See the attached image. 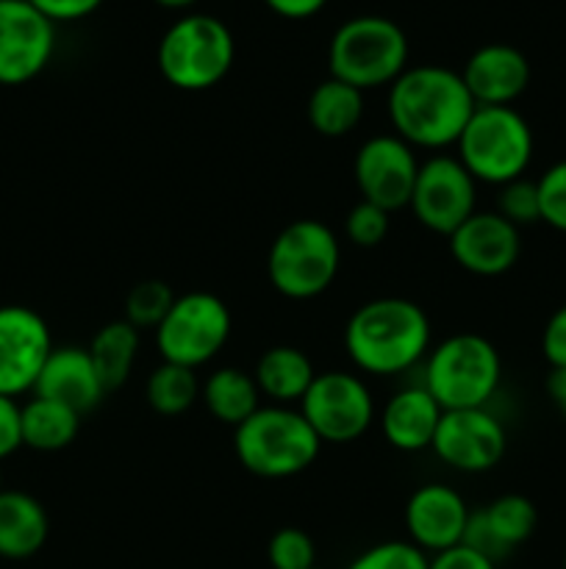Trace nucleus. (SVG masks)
<instances>
[{"mask_svg": "<svg viewBox=\"0 0 566 569\" xmlns=\"http://www.w3.org/2000/svg\"><path fill=\"white\" fill-rule=\"evenodd\" d=\"M472 111L475 100L461 72L449 67H408L388 87V120L411 148H449L461 139Z\"/></svg>", "mask_w": 566, "mask_h": 569, "instance_id": "obj_1", "label": "nucleus"}, {"mask_svg": "<svg viewBox=\"0 0 566 569\" xmlns=\"http://www.w3.org/2000/svg\"><path fill=\"white\" fill-rule=\"evenodd\" d=\"M344 350L366 376H400L431 353V320L414 300L375 298L347 320Z\"/></svg>", "mask_w": 566, "mask_h": 569, "instance_id": "obj_2", "label": "nucleus"}, {"mask_svg": "<svg viewBox=\"0 0 566 569\" xmlns=\"http://www.w3.org/2000/svg\"><path fill=\"white\" fill-rule=\"evenodd\" d=\"M239 465L259 478H292L309 470L322 450V439L292 406H261L253 417L233 428Z\"/></svg>", "mask_w": 566, "mask_h": 569, "instance_id": "obj_3", "label": "nucleus"}, {"mask_svg": "<svg viewBox=\"0 0 566 569\" xmlns=\"http://www.w3.org/2000/svg\"><path fill=\"white\" fill-rule=\"evenodd\" d=\"M503 381V359L481 333H453L431 348L422 387L442 411L483 409Z\"/></svg>", "mask_w": 566, "mask_h": 569, "instance_id": "obj_4", "label": "nucleus"}, {"mask_svg": "<svg viewBox=\"0 0 566 569\" xmlns=\"http://www.w3.org/2000/svg\"><path fill=\"white\" fill-rule=\"evenodd\" d=\"M331 76L350 87H392L408 70V37L394 20L381 14H361L342 22L327 44Z\"/></svg>", "mask_w": 566, "mask_h": 569, "instance_id": "obj_5", "label": "nucleus"}, {"mask_svg": "<svg viewBox=\"0 0 566 569\" xmlns=\"http://www.w3.org/2000/svg\"><path fill=\"white\" fill-rule=\"evenodd\" d=\"M455 148L477 183L505 187L525 178L536 142L530 122L514 106H475Z\"/></svg>", "mask_w": 566, "mask_h": 569, "instance_id": "obj_6", "label": "nucleus"}, {"mask_svg": "<svg viewBox=\"0 0 566 569\" xmlns=\"http://www.w3.org/2000/svg\"><path fill=\"white\" fill-rule=\"evenodd\" d=\"M159 72L181 92H205L231 72L236 59L233 33L220 17L183 14L159 42Z\"/></svg>", "mask_w": 566, "mask_h": 569, "instance_id": "obj_7", "label": "nucleus"}, {"mask_svg": "<svg viewBox=\"0 0 566 569\" xmlns=\"http://www.w3.org/2000/svg\"><path fill=\"white\" fill-rule=\"evenodd\" d=\"M342 244L320 220H294L277 231L266 253L272 289L289 300L320 298L336 281Z\"/></svg>", "mask_w": 566, "mask_h": 569, "instance_id": "obj_8", "label": "nucleus"}, {"mask_svg": "<svg viewBox=\"0 0 566 569\" xmlns=\"http://www.w3.org/2000/svg\"><path fill=\"white\" fill-rule=\"evenodd\" d=\"M231 328L233 320L225 300L211 292L178 295L172 309L155 328V348L161 361L198 370L225 348Z\"/></svg>", "mask_w": 566, "mask_h": 569, "instance_id": "obj_9", "label": "nucleus"}, {"mask_svg": "<svg viewBox=\"0 0 566 569\" xmlns=\"http://www.w3.org/2000/svg\"><path fill=\"white\" fill-rule=\"evenodd\" d=\"M305 417L322 445H347L364 437L375 420V400L364 378L344 370L316 372L314 383L300 400Z\"/></svg>", "mask_w": 566, "mask_h": 569, "instance_id": "obj_10", "label": "nucleus"}, {"mask_svg": "<svg viewBox=\"0 0 566 569\" xmlns=\"http://www.w3.org/2000/svg\"><path fill=\"white\" fill-rule=\"evenodd\" d=\"M475 198L477 181L466 172L458 156H433L420 164L408 209L427 231L449 237L477 211Z\"/></svg>", "mask_w": 566, "mask_h": 569, "instance_id": "obj_11", "label": "nucleus"}, {"mask_svg": "<svg viewBox=\"0 0 566 569\" xmlns=\"http://www.w3.org/2000/svg\"><path fill=\"white\" fill-rule=\"evenodd\" d=\"M55 50V22L28 0H0V83L22 87L42 76Z\"/></svg>", "mask_w": 566, "mask_h": 569, "instance_id": "obj_12", "label": "nucleus"}, {"mask_svg": "<svg viewBox=\"0 0 566 569\" xmlns=\"http://www.w3.org/2000/svg\"><path fill=\"white\" fill-rule=\"evenodd\" d=\"M420 164L422 161L416 159L414 148L397 133H381V137L366 139L353 161L361 200L386 211L405 209L411 192H414Z\"/></svg>", "mask_w": 566, "mask_h": 569, "instance_id": "obj_13", "label": "nucleus"}, {"mask_svg": "<svg viewBox=\"0 0 566 569\" xmlns=\"http://www.w3.org/2000/svg\"><path fill=\"white\" fill-rule=\"evenodd\" d=\"M508 448L505 426L483 406V409L444 411L438 420L431 450L447 467L458 472H488L503 461Z\"/></svg>", "mask_w": 566, "mask_h": 569, "instance_id": "obj_14", "label": "nucleus"}, {"mask_svg": "<svg viewBox=\"0 0 566 569\" xmlns=\"http://www.w3.org/2000/svg\"><path fill=\"white\" fill-rule=\"evenodd\" d=\"M53 350L50 328L28 306H0V395L33 392L39 372Z\"/></svg>", "mask_w": 566, "mask_h": 569, "instance_id": "obj_15", "label": "nucleus"}, {"mask_svg": "<svg viewBox=\"0 0 566 569\" xmlns=\"http://www.w3.org/2000/svg\"><path fill=\"white\" fill-rule=\"evenodd\" d=\"M447 244L461 270L481 278H497L519 261L522 233L497 211H475L449 233Z\"/></svg>", "mask_w": 566, "mask_h": 569, "instance_id": "obj_16", "label": "nucleus"}, {"mask_svg": "<svg viewBox=\"0 0 566 569\" xmlns=\"http://www.w3.org/2000/svg\"><path fill=\"white\" fill-rule=\"evenodd\" d=\"M472 509L464 495L447 483H425L405 503L408 542L422 553H444L464 542Z\"/></svg>", "mask_w": 566, "mask_h": 569, "instance_id": "obj_17", "label": "nucleus"}, {"mask_svg": "<svg viewBox=\"0 0 566 569\" xmlns=\"http://www.w3.org/2000/svg\"><path fill=\"white\" fill-rule=\"evenodd\" d=\"M538 526V511L525 495H499L486 509L472 511L466 526V548L477 550L497 565L499 559L525 545Z\"/></svg>", "mask_w": 566, "mask_h": 569, "instance_id": "obj_18", "label": "nucleus"}, {"mask_svg": "<svg viewBox=\"0 0 566 569\" xmlns=\"http://www.w3.org/2000/svg\"><path fill=\"white\" fill-rule=\"evenodd\" d=\"M461 78L475 106H514L530 87V61L514 44L492 42L466 59Z\"/></svg>", "mask_w": 566, "mask_h": 569, "instance_id": "obj_19", "label": "nucleus"}, {"mask_svg": "<svg viewBox=\"0 0 566 569\" xmlns=\"http://www.w3.org/2000/svg\"><path fill=\"white\" fill-rule=\"evenodd\" d=\"M33 395L70 406L83 417L105 398V389L89 359V350L64 345V348L50 350L48 361L33 383Z\"/></svg>", "mask_w": 566, "mask_h": 569, "instance_id": "obj_20", "label": "nucleus"}, {"mask_svg": "<svg viewBox=\"0 0 566 569\" xmlns=\"http://www.w3.org/2000/svg\"><path fill=\"white\" fill-rule=\"evenodd\" d=\"M442 406L431 398L425 387H405L386 400L381 411V433L394 450L420 453L433 445Z\"/></svg>", "mask_w": 566, "mask_h": 569, "instance_id": "obj_21", "label": "nucleus"}, {"mask_svg": "<svg viewBox=\"0 0 566 569\" xmlns=\"http://www.w3.org/2000/svg\"><path fill=\"white\" fill-rule=\"evenodd\" d=\"M48 533V511L33 495L20 489H0V559H31L44 548Z\"/></svg>", "mask_w": 566, "mask_h": 569, "instance_id": "obj_22", "label": "nucleus"}, {"mask_svg": "<svg viewBox=\"0 0 566 569\" xmlns=\"http://www.w3.org/2000/svg\"><path fill=\"white\" fill-rule=\"evenodd\" d=\"M259 392L275 406H292L303 400L309 387L314 383L316 372L309 356L292 345H275L264 350L255 361L253 370Z\"/></svg>", "mask_w": 566, "mask_h": 569, "instance_id": "obj_23", "label": "nucleus"}, {"mask_svg": "<svg viewBox=\"0 0 566 569\" xmlns=\"http://www.w3.org/2000/svg\"><path fill=\"white\" fill-rule=\"evenodd\" d=\"M200 400L214 420L231 428H239L261 409V392L253 372L239 367H220L211 372L200 387Z\"/></svg>", "mask_w": 566, "mask_h": 569, "instance_id": "obj_24", "label": "nucleus"}, {"mask_svg": "<svg viewBox=\"0 0 566 569\" xmlns=\"http://www.w3.org/2000/svg\"><path fill=\"white\" fill-rule=\"evenodd\" d=\"M81 420L83 417L70 406L33 395L26 406H20L22 448L39 450V453L70 448L81 431Z\"/></svg>", "mask_w": 566, "mask_h": 569, "instance_id": "obj_25", "label": "nucleus"}, {"mask_svg": "<svg viewBox=\"0 0 566 569\" xmlns=\"http://www.w3.org/2000/svg\"><path fill=\"white\" fill-rule=\"evenodd\" d=\"M305 114H309L311 128L320 137H347L350 131H355L361 117H364V92L331 76L322 83H316L314 92L309 94Z\"/></svg>", "mask_w": 566, "mask_h": 569, "instance_id": "obj_26", "label": "nucleus"}, {"mask_svg": "<svg viewBox=\"0 0 566 569\" xmlns=\"http://www.w3.org/2000/svg\"><path fill=\"white\" fill-rule=\"evenodd\" d=\"M89 359L105 392H114L131 376L139 356V331L125 320L105 322L89 342Z\"/></svg>", "mask_w": 566, "mask_h": 569, "instance_id": "obj_27", "label": "nucleus"}, {"mask_svg": "<svg viewBox=\"0 0 566 569\" xmlns=\"http://www.w3.org/2000/svg\"><path fill=\"white\" fill-rule=\"evenodd\" d=\"M200 387H203V383L198 381V370L161 361L153 370V376L148 378L144 398H148V406L155 415L178 417L186 415V411L198 403Z\"/></svg>", "mask_w": 566, "mask_h": 569, "instance_id": "obj_28", "label": "nucleus"}, {"mask_svg": "<svg viewBox=\"0 0 566 569\" xmlns=\"http://www.w3.org/2000/svg\"><path fill=\"white\" fill-rule=\"evenodd\" d=\"M178 295L172 292L170 283L159 281V278H148V281H139L131 292L125 295V317L122 320L131 322L137 331L144 328H159L161 320L166 317V311L172 309Z\"/></svg>", "mask_w": 566, "mask_h": 569, "instance_id": "obj_29", "label": "nucleus"}, {"mask_svg": "<svg viewBox=\"0 0 566 569\" xmlns=\"http://www.w3.org/2000/svg\"><path fill=\"white\" fill-rule=\"evenodd\" d=\"M497 214H503L511 226H536L542 222V200H538L536 181L527 178H516V181L499 187L497 198Z\"/></svg>", "mask_w": 566, "mask_h": 569, "instance_id": "obj_30", "label": "nucleus"}, {"mask_svg": "<svg viewBox=\"0 0 566 569\" xmlns=\"http://www.w3.org/2000/svg\"><path fill=\"white\" fill-rule=\"evenodd\" d=\"M388 228H392V211L366 200H358L344 217V233L355 248H377L388 237Z\"/></svg>", "mask_w": 566, "mask_h": 569, "instance_id": "obj_31", "label": "nucleus"}, {"mask_svg": "<svg viewBox=\"0 0 566 569\" xmlns=\"http://www.w3.org/2000/svg\"><path fill=\"white\" fill-rule=\"evenodd\" d=\"M270 556L272 569H314L316 567V548L314 539L303 531V528H281L275 537L270 539Z\"/></svg>", "mask_w": 566, "mask_h": 569, "instance_id": "obj_32", "label": "nucleus"}, {"mask_svg": "<svg viewBox=\"0 0 566 569\" xmlns=\"http://www.w3.org/2000/svg\"><path fill=\"white\" fill-rule=\"evenodd\" d=\"M431 559L422 553L416 545L408 539H397V542H381L375 548L364 550L358 559L350 561L347 569H427Z\"/></svg>", "mask_w": 566, "mask_h": 569, "instance_id": "obj_33", "label": "nucleus"}, {"mask_svg": "<svg viewBox=\"0 0 566 569\" xmlns=\"http://www.w3.org/2000/svg\"><path fill=\"white\" fill-rule=\"evenodd\" d=\"M538 200H542V222L566 233V159L538 176Z\"/></svg>", "mask_w": 566, "mask_h": 569, "instance_id": "obj_34", "label": "nucleus"}, {"mask_svg": "<svg viewBox=\"0 0 566 569\" xmlns=\"http://www.w3.org/2000/svg\"><path fill=\"white\" fill-rule=\"evenodd\" d=\"M542 353L549 370H566V306L553 311L542 331Z\"/></svg>", "mask_w": 566, "mask_h": 569, "instance_id": "obj_35", "label": "nucleus"}, {"mask_svg": "<svg viewBox=\"0 0 566 569\" xmlns=\"http://www.w3.org/2000/svg\"><path fill=\"white\" fill-rule=\"evenodd\" d=\"M37 11H42L50 22H75L94 14L103 0H28Z\"/></svg>", "mask_w": 566, "mask_h": 569, "instance_id": "obj_36", "label": "nucleus"}, {"mask_svg": "<svg viewBox=\"0 0 566 569\" xmlns=\"http://www.w3.org/2000/svg\"><path fill=\"white\" fill-rule=\"evenodd\" d=\"M22 448L20 431V403L14 398L0 395V461Z\"/></svg>", "mask_w": 566, "mask_h": 569, "instance_id": "obj_37", "label": "nucleus"}, {"mask_svg": "<svg viewBox=\"0 0 566 569\" xmlns=\"http://www.w3.org/2000/svg\"><path fill=\"white\" fill-rule=\"evenodd\" d=\"M427 569H497V565L466 545H455V548L433 556Z\"/></svg>", "mask_w": 566, "mask_h": 569, "instance_id": "obj_38", "label": "nucleus"}, {"mask_svg": "<svg viewBox=\"0 0 566 569\" xmlns=\"http://www.w3.org/2000/svg\"><path fill=\"white\" fill-rule=\"evenodd\" d=\"M264 3L283 20H309L325 9L327 0H264Z\"/></svg>", "mask_w": 566, "mask_h": 569, "instance_id": "obj_39", "label": "nucleus"}, {"mask_svg": "<svg viewBox=\"0 0 566 569\" xmlns=\"http://www.w3.org/2000/svg\"><path fill=\"white\" fill-rule=\"evenodd\" d=\"M547 395L555 409L566 417V370H549Z\"/></svg>", "mask_w": 566, "mask_h": 569, "instance_id": "obj_40", "label": "nucleus"}, {"mask_svg": "<svg viewBox=\"0 0 566 569\" xmlns=\"http://www.w3.org/2000/svg\"><path fill=\"white\" fill-rule=\"evenodd\" d=\"M153 3L164 6V9H189V6H194L198 0H153Z\"/></svg>", "mask_w": 566, "mask_h": 569, "instance_id": "obj_41", "label": "nucleus"}, {"mask_svg": "<svg viewBox=\"0 0 566 569\" xmlns=\"http://www.w3.org/2000/svg\"><path fill=\"white\" fill-rule=\"evenodd\" d=\"M564 569H566V553H564Z\"/></svg>", "mask_w": 566, "mask_h": 569, "instance_id": "obj_42", "label": "nucleus"}, {"mask_svg": "<svg viewBox=\"0 0 566 569\" xmlns=\"http://www.w3.org/2000/svg\"><path fill=\"white\" fill-rule=\"evenodd\" d=\"M314 569H320V567H314Z\"/></svg>", "mask_w": 566, "mask_h": 569, "instance_id": "obj_43", "label": "nucleus"}]
</instances>
